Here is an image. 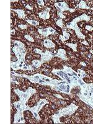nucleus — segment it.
Instances as JSON below:
<instances>
[{"instance_id":"obj_1","label":"nucleus","mask_w":93,"mask_h":124,"mask_svg":"<svg viewBox=\"0 0 93 124\" xmlns=\"http://www.w3.org/2000/svg\"><path fill=\"white\" fill-rule=\"evenodd\" d=\"M19 76V77L25 78L26 79H29L31 83H37L39 85H43V86H48L52 88V89L55 91H58V86L59 84L63 81V80H58L54 78L47 76L46 75H42V74L36 73L34 75H21V74H17L12 73V76Z\"/></svg>"},{"instance_id":"obj_2","label":"nucleus","mask_w":93,"mask_h":124,"mask_svg":"<svg viewBox=\"0 0 93 124\" xmlns=\"http://www.w3.org/2000/svg\"><path fill=\"white\" fill-rule=\"evenodd\" d=\"M52 73L58 76L62 80L67 82L71 90L75 87H79V79L80 76L78 72L75 71L71 67L63 66V69H54Z\"/></svg>"},{"instance_id":"obj_3","label":"nucleus","mask_w":93,"mask_h":124,"mask_svg":"<svg viewBox=\"0 0 93 124\" xmlns=\"http://www.w3.org/2000/svg\"><path fill=\"white\" fill-rule=\"evenodd\" d=\"M80 93L78 94L79 99L93 108V83H85L80 87Z\"/></svg>"},{"instance_id":"obj_4","label":"nucleus","mask_w":93,"mask_h":124,"mask_svg":"<svg viewBox=\"0 0 93 124\" xmlns=\"http://www.w3.org/2000/svg\"><path fill=\"white\" fill-rule=\"evenodd\" d=\"M82 21H90V16H87L86 13H84L83 14L79 16L78 17H76L71 21L67 23L66 25V29H73L75 32L76 36L79 39L85 40L86 39V35H84L81 32V29L78 27V23Z\"/></svg>"},{"instance_id":"obj_5","label":"nucleus","mask_w":93,"mask_h":124,"mask_svg":"<svg viewBox=\"0 0 93 124\" xmlns=\"http://www.w3.org/2000/svg\"><path fill=\"white\" fill-rule=\"evenodd\" d=\"M78 109V106L75 104L74 103H71L69 106L66 107L62 108L58 111H56L55 114L52 116V118L54 124H63L60 121L61 117L66 116H71Z\"/></svg>"},{"instance_id":"obj_6","label":"nucleus","mask_w":93,"mask_h":124,"mask_svg":"<svg viewBox=\"0 0 93 124\" xmlns=\"http://www.w3.org/2000/svg\"><path fill=\"white\" fill-rule=\"evenodd\" d=\"M14 46L13 47V52L15 54L18 62H25V55L27 51L25 44L19 40H14L13 42Z\"/></svg>"},{"instance_id":"obj_7","label":"nucleus","mask_w":93,"mask_h":124,"mask_svg":"<svg viewBox=\"0 0 93 124\" xmlns=\"http://www.w3.org/2000/svg\"><path fill=\"white\" fill-rule=\"evenodd\" d=\"M14 93L19 96L20 99V101L23 102L24 104H26L28 102L29 99L31 98L32 96L37 93L36 89H34L32 87H29L28 89L25 91V92H23L19 89H14Z\"/></svg>"},{"instance_id":"obj_8","label":"nucleus","mask_w":93,"mask_h":124,"mask_svg":"<svg viewBox=\"0 0 93 124\" xmlns=\"http://www.w3.org/2000/svg\"><path fill=\"white\" fill-rule=\"evenodd\" d=\"M56 10H57V14L58 16L61 19H65L66 17L65 15H63V12L68 11L70 13H74L75 11V9L70 8L68 5L65 3V1L58 2V3H55L54 4Z\"/></svg>"},{"instance_id":"obj_9","label":"nucleus","mask_w":93,"mask_h":124,"mask_svg":"<svg viewBox=\"0 0 93 124\" xmlns=\"http://www.w3.org/2000/svg\"><path fill=\"white\" fill-rule=\"evenodd\" d=\"M48 104V102L47 101L46 99H40L34 107L30 108L29 111H31V112L32 113V114L34 115V117L37 120H40V117L39 115V112L44 107V106H45L46 104Z\"/></svg>"},{"instance_id":"obj_10","label":"nucleus","mask_w":93,"mask_h":124,"mask_svg":"<svg viewBox=\"0 0 93 124\" xmlns=\"http://www.w3.org/2000/svg\"><path fill=\"white\" fill-rule=\"evenodd\" d=\"M11 68L14 71H17L19 70H34L33 68L31 65H27L24 62H11Z\"/></svg>"},{"instance_id":"obj_11","label":"nucleus","mask_w":93,"mask_h":124,"mask_svg":"<svg viewBox=\"0 0 93 124\" xmlns=\"http://www.w3.org/2000/svg\"><path fill=\"white\" fill-rule=\"evenodd\" d=\"M34 52L37 53L40 55L41 56V60L44 63L49 62L50 60L52 59L54 56V54L52 53L48 50H46L45 52H42L40 49L39 48H34Z\"/></svg>"},{"instance_id":"obj_12","label":"nucleus","mask_w":93,"mask_h":124,"mask_svg":"<svg viewBox=\"0 0 93 124\" xmlns=\"http://www.w3.org/2000/svg\"><path fill=\"white\" fill-rule=\"evenodd\" d=\"M38 32L44 37H48V35H54L56 32V30L52 27H46L45 29H38Z\"/></svg>"},{"instance_id":"obj_13","label":"nucleus","mask_w":93,"mask_h":124,"mask_svg":"<svg viewBox=\"0 0 93 124\" xmlns=\"http://www.w3.org/2000/svg\"><path fill=\"white\" fill-rule=\"evenodd\" d=\"M14 106L16 107V108L17 109V112L21 113V114H23V112L25 110H30V108H31L26 104H23L20 101L17 102H14Z\"/></svg>"},{"instance_id":"obj_14","label":"nucleus","mask_w":93,"mask_h":124,"mask_svg":"<svg viewBox=\"0 0 93 124\" xmlns=\"http://www.w3.org/2000/svg\"><path fill=\"white\" fill-rule=\"evenodd\" d=\"M14 124H25V121L24 119L23 114L18 112L16 113L14 116Z\"/></svg>"},{"instance_id":"obj_15","label":"nucleus","mask_w":93,"mask_h":124,"mask_svg":"<svg viewBox=\"0 0 93 124\" xmlns=\"http://www.w3.org/2000/svg\"><path fill=\"white\" fill-rule=\"evenodd\" d=\"M51 8H46L44 11L40 12V13H38V15L39 16L40 18L44 20H46L48 19L50 17V11L51 10Z\"/></svg>"},{"instance_id":"obj_16","label":"nucleus","mask_w":93,"mask_h":124,"mask_svg":"<svg viewBox=\"0 0 93 124\" xmlns=\"http://www.w3.org/2000/svg\"><path fill=\"white\" fill-rule=\"evenodd\" d=\"M54 56L55 57H58V58H60V59L63 60H67L68 58L67 57L66 55V52L65 49L63 48H60L58 50V52L56 54H54Z\"/></svg>"},{"instance_id":"obj_17","label":"nucleus","mask_w":93,"mask_h":124,"mask_svg":"<svg viewBox=\"0 0 93 124\" xmlns=\"http://www.w3.org/2000/svg\"><path fill=\"white\" fill-rule=\"evenodd\" d=\"M62 32H63V35H59V39L62 41V42H64L69 39L70 37V34L66 31V29H62Z\"/></svg>"},{"instance_id":"obj_18","label":"nucleus","mask_w":93,"mask_h":124,"mask_svg":"<svg viewBox=\"0 0 93 124\" xmlns=\"http://www.w3.org/2000/svg\"><path fill=\"white\" fill-rule=\"evenodd\" d=\"M43 44H44V46L46 48H55V46H56V44L53 42L52 41L49 39H46L44 40Z\"/></svg>"},{"instance_id":"obj_19","label":"nucleus","mask_w":93,"mask_h":124,"mask_svg":"<svg viewBox=\"0 0 93 124\" xmlns=\"http://www.w3.org/2000/svg\"><path fill=\"white\" fill-rule=\"evenodd\" d=\"M11 11L17 13V16H18V17L19 19H24L26 17V13H25V11H24L23 9H11Z\"/></svg>"},{"instance_id":"obj_20","label":"nucleus","mask_w":93,"mask_h":124,"mask_svg":"<svg viewBox=\"0 0 93 124\" xmlns=\"http://www.w3.org/2000/svg\"><path fill=\"white\" fill-rule=\"evenodd\" d=\"M78 6L79 7V8L80 9H91L93 10V8H90L89 6H88L86 4V2L85 1H83V0H81L80 3L78 4Z\"/></svg>"},{"instance_id":"obj_21","label":"nucleus","mask_w":93,"mask_h":124,"mask_svg":"<svg viewBox=\"0 0 93 124\" xmlns=\"http://www.w3.org/2000/svg\"><path fill=\"white\" fill-rule=\"evenodd\" d=\"M43 63H44L41 60H34L32 62V64L33 66H34L36 68H40Z\"/></svg>"},{"instance_id":"obj_22","label":"nucleus","mask_w":93,"mask_h":124,"mask_svg":"<svg viewBox=\"0 0 93 124\" xmlns=\"http://www.w3.org/2000/svg\"><path fill=\"white\" fill-rule=\"evenodd\" d=\"M65 45L68 46L69 47H70L74 52H78V50H77V46L78 44L77 43H75V44H73V43H66Z\"/></svg>"},{"instance_id":"obj_23","label":"nucleus","mask_w":93,"mask_h":124,"mask_svg":"<svg viewBox=\"0 0 93 124\" xmlns=\"http://www.w3.org/2000/svg\"><path fill=\"white\" fill-rule=\"evenodd\" d=\"M25 21L27 22L29 24L32 25H34V26H37V25H39V23L35 20H30V19H27L25 20Z\"/></svg>"},{"instance_id":"obj_24","label":"nucleus","mask_w":93,"mask_h":124,"mask_svg":"<svg viewBox=\"0 0 93 124\" xmlns=\"http://www.w3.org/2000/svg\"><path fill=\"white\" fill-rule=\"evenodd\" d=\"M77 71L78 73V74L79 75V76H80V77L81 78H83H83H85L86 77V76H87V75H86V73L85 72V71H83V70L78 69Z\"/></svg>"},{"instance_id":"obj_25","label":"nucleus","mask_w":93,"mask_h":124,"mask_svg":"<svg viewBox=\"0 0 93 124\" xmlns=\"http://www.w3.org/2000/svg\"><path fill=\"white\" fill-rule=\"evenodd\" d=\"M56 24L58 25V27H60L61 29H63V20L62 19H60L58 21H56Z\"/></svg>"},{"instance_id":"obj_26","label":"nucleus","mask_w":93,"mask_h":124,"mask_svg":"<svg viewBox=\"0 0 93 124\" xmlns=\"http://www.w3.org/2000/svg\"><path fill=\"white\" fill-rule=\"evenodd\" d=\"M24 37H25V39L26 40H27L29 41V42H34V39L33 37H32L31 36V35H24Z\"/></svg>"},{"instance_id":"obj_27","label":"nucleus","mask_w":93,"mask_h":124,"mask_svg":"<svg viewBox=\"0 0 93 124\" xmlns=\"http://www.w3.org/2000/svg\"><path fill=\"white\" fill-rule=\"evenodd\" d=\"M18 27L21 29H26L28 27V25H23V24H20L18 25Z\"/></svg>"},{"instance_id":"obj_28","label":"nucleus","mask_w":93,"mask_h":124,"mask_svg":"<svg viewBox=\"0 0 93 124\" xmlns=\"http://www.w3.org/2000/svg\"><path fill=\"white\" fill-rule=\"evenodd\" d=\"M37 4H38V5H39V6H44V1H42V0H38V1H37Z\"/></svg>"},{"instance_id":"obj_29","label":"nucleus","mask_w":93,"mask_h":124,"mask_svg":"<svg viewBox=\"0 0 93 124\" xmlns=\"http://www.w3.org/2000/svg\"><path fill=\"white\" fill-rule=\"evenodd\" d=\"M85 29H86V30H87L88 31H92L93 30V27H92V26H91V25H86V27H85Z\"/></svg>"},{"instance_id":"obj_30","label":"nucleus","mask_w":93,"mask_h":124,"mask_svg":"<svg viewBox=\"0 0 93 124\" xmlns=\"http://www.w3.org/2000/svg\"><path fill=\"white\" fill-rule=\"evenodd\" d=\"M25 8L26 9H29V10H32L33 9L31 7V6H30V5H29V4H27V5L25 6Z\"/></svg>"},{"instance_id":"obj_31","label":"nucleus","mask_w":93,"mask_h":124,"mask_svg":"<svg viewBox=\"0 0 93 124\" xmlns=\"http://www.w3.org/2000/svg\"><path fill=\"white\" fill-rule=\"evenodd\" d=\"M81 44H85V45H89V44H88V42H87L86 40H84L83 41V42H81Z\"/></svg>"},{"instance_id":"obj_32","label":"nucleus","mask_w":93,"mask_h":124,"mask_svg":"<svg viewBox=\"0 0 93 124\" xmlns=\"http://www.w3.org/2000/svg\"><path fill=\"white\" fill-rule=\"evenodd\" d=\"M11 35H13V34H15V30L14 29H11Z\"/></svg>"},{"instance_id":"obj_33","label":"nucleus","mask_w":93,"mask_h":124,"mask_svg":"<svg viewBox=\"0 0 93 124\" xmlns=\"http://www.w3.org/2000/svg\"><path fill=\"white\" fill-rule=\"evenodd\" d=\"M80 65H83V66H86V64L84 62H80Z\"/></svg>"},{"instance_id":"obj_34","label":"nucleus","mask_w":93,"mask_h":124,"mask_svg":"<svg viewBox=\"0 0 93 124\" xmlns=\"http://www.w3.org/2000/svg\"><path fill=\"white\" fill-rule=\"evenodd\" d=\"M89 52L93 55V50H89Z\"/></svg>"},{"instance_id":"obj_35","label":"nucleus","mask_w":93,"mask_h":124,"mask_svg":"<svg viewBox=\"0 0 93 124\" xmlns=\"http://www.w3.org/2000/svg\"><path fill=\"white\" fill-rule=\"evenodd\" d=\"M11 2H18L19 1L18 0H16V1H13V0H12V1H11Z\"/></svg>"},{"instance_id":"obj_36","label":"nucleus","mask_w":93,"mask_h":124,"mask_svg":"<svg viewBox=\"0 0 93 124\" xmlns=\"http://www.w3.org/2000/svg\"></svg>"}]
</instances>
